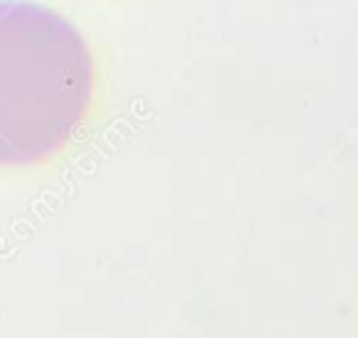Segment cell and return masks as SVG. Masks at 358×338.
<instances>
[{
    "label": "cell",
    "mask_w": 358,
    "mask_h": 338,
    "mask_svg": "<svg viewBox=\"0 0 358 338\" xmlns=\"http://www.w3.org/2000/svg\"><path fill=\"white\" fill-rule=\"evenodd\" d=\"M96 86V57L74 22L32 0H0V167L59 157L89 123Z\"/></svg>",
    "instance_id": "6da1fadb"
}]
</instances>
